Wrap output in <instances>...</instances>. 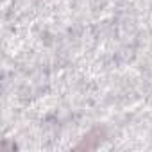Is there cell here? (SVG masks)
I'll list each match as a JSON object with an SVG mask.
<instances>
[{"mask_svg":"<svg viewBox=\"0 0 152 152\" xmlns=\"http://www.w3.org/2000/svg\"><path fill=\"white\" fill-rule=\"evenodd\" d=\"M107 138V129L104 125H95L90 132L81 140V143L75 145V150H95L104 140Z\"/></svg>","mask_w":152,"mask_h":152,"instance_id":"1","label":"cell"}]
</instances>
